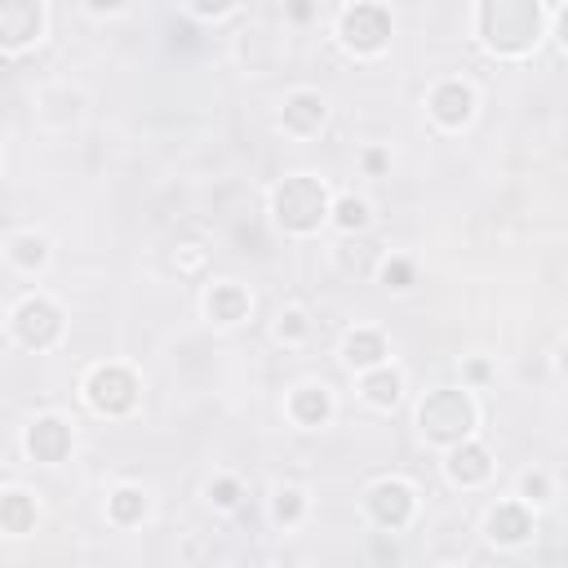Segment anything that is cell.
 <instances>
[{
    "instance_id": "1",
    "label": "cell",
    "mask_w": 568,
    "mask_h": 568,
    "mask_svg": "<svg viewBox=\"0 0 568 568\" xmlns=\"http://www.w3.org/2000/svg\"><path fill=\"white\" fill-rule=\"evenodd\" d=\"M475 36L493 58H528L546 36V4L537 0H479L475 4Z\"/></svg>"
},
{
    "instance_id": "2",
    "label": "cell",
    "mask_w": 568,
    "mask_h": 568,
    "mask_svg": "<svg viewBox=\"0 0 568 568\" xmlns=\"http://www.w3.org/2000/svg\"><path fill=\"white\" fill-rule=\"evenodd\" d=\"M479 430V404L470 395V386H435L417 399V435L435 448H457L466 439H475Z\"/></svg>"
},
{
    "instance_id": "3",
    "label": "cell",
    "mask_w": 568,
    "mask_h": 568,
    "mask_svg": "<svg viewBox=\"0 0 568 568\" xmlns=\"http://www.w3.org/2000/svg\"><path fill=\"white\" fill-rule=\"evenodd\" d=\"M333 217V195L315 173H284L271 186V222L284 235H315Z\"/></svg>"
},
{
    "instance_id": "4",
    "label": "cell",
    "mask_w": 568,
    "mask_h": 568,
    "mask_svg": "<svg viewBox=\"0 0 568 568\" xmlns=\"http://www.w3.org/2000/svg\"><path fill=\"white\" fill-rule=\"evenodd\" d=\"M80 395L84 404L98 413V417H129L142 399V377L120 364V359H106V364H93L80 382Z\"/></svg>"
},
{
    "instance_id": "5",
    "label": "cell",
    "mask_w": 568,
    "mask_h": 568,
    "mask_svg": "<svg viewBox=\"0 0 568 568\" xmlns=\"http://www.w3.org/2000/svg\"><path fill=\"white\" fill-rule=\"evenodd\" d=\"M337 44L355 58H377L386 44H390V31H395V18L386 4H373V0H355V4H342L337 9Z\"/></svg>"
},
{
    "instance_id": "6",
    "label": "cell",
    "mask_w": 568,
    "mask_h": 568,
    "mask_svg": "<svg viewBox=\"0 0 568 568\" xmlns=\"http://www.w3.org/2000/svg\"><path fill=\"white\" fill-rule=\"evenodd\" d=\"M364 515L377 532H404L417 515V488L404 475H382L364 488Z\"/></svg>"
},
{
    "instance_id": "7",
    "label": "cell",
    "mask_w": 568,
    "mask_h": 568,
    "mask_svg": "<svg viewBox=\"0 0 568 568\" xmlns=\"http://www.w3.org/2000/svg\"><path fill=\"white\" fill-rule=\"evenodd\" d=\"M9 333H13V342L27 346V351H49V346H58V337H62V306H58L53 297H44V293H27V297L9 311Z\"/></svg>"
},
{
    "instance_id": "8",
    "label": "cell",
    "mask_w": 568,
    "mask_h": 568,
    "mask_svg": "<svg viewBox=\"0 0 568 568\" xmlns=\"http://www.w3.org/2000/svg\"><path fill=\"white\" fill-rule=\"evenodd\" d=\"M475 106H479V93H475V84L462 80V75H444V80H435L430 93H426V115H430L439 129H448V133L466 129V124L475 120Z\"/></svg>"
},
{
    "instance_id": "9",
    "label": "cell",
    "mask_w": 568,
    "mask_h": 568,
    "mask_svg": "<svg viewBox=\"0 0 568 568\" xmlns=\"http://www.w3.org/2000/svg\"><path fill=\"white\" fill-rule=\"evenodd\" d=\"M49 27V9L40 0H4L0 4V49L4 58H18L22 49L40 44Z\"/></svg>"
},
{
    "instance_id": "10",
    "label": "cell",
    "mask_w": 568,
    "mask_h": 568,
    "mask_svg": "<svg viewBox=\"0 0 568 568\" xmlns=\"http://www.w3.org/2000/svg\"><path fill=\"white\" fill-rule=\"evenodd\" d=\"M22 448H27V457L40 462V466H58V462L71 457V448H75V430H71V422H67L62 413H40V417L27 422V430H22Z\"/></svg>"
},
{
    "instance_id": "11",
    "label": "cell",
    "mask_w": 568,
    "mask_h": 568,
    "mask_svg": "<svg viewBox=\"0 0 568 568\" xmlns=\"http://www.w3.org/2000/svg\"><path fill=\"white\" fill-rule=\"evenodd\" d=\"M537 519H532V506H524L519 497H506V501H493L488 515H484V537L501 550H515L532 537Z\"/></svg>"
},
{
    "instance_id": "12",
    "label": "cell",
    "mask_w": 568,
    "mask_h": 568,
    "mask_svg": "<svg viewBox=\"0 0 568 568\" xmlns=\"http://www.w3.org/2000/svg\"><path fill=\"white\" fill-rule=\"evenodd\" d=\"M328 120V98L320 89H293L280 102V129L288 138H315Z\"/></svg>"
},
{
    "instance_id": "13",
    "label": "cell",
    "mask_w": 568,
    "mask_h": 568,
    "mask_svg": "<svg viewBox=\"0 0 568 568\" xmlns=\"http://www.w3.org/2000/svg\"><path fill=\"white\" fill-rule=\"evenodd\" d=\"M284 413H288V422H293V426H302V430H320V426H328V422H333L337 399H333V390H328L324 382H302V386H293V390H288Z\"/></svg>"
},
{
    "instance_id": "14",
    "label": "cell",
    "mask_w": 568,
    "mask_h": 568,
    "mask_svg": "<svg viewBox=\"0 0 568 568\" xmlns=\"http://www.w3.org/2000/svg\"><path fill=\"white\" fill-rule=\"evenodd\" d=\"M342 364H346L351 373H373V368L390 364V342H386V333L373 328V324L346 328V333H342Z\"/></svg>"
},
{
    "instance_id": "15",
    "label": "cell",
    "mask_w": 568,
    "mask_h": 568,
    "mask_svg": "<svg viewBox=\"0 0 568 568\" xmlns=\"http://www.w3.org/2000/svg\"><path fill=\"white\" fill-rule=\"evenodd\" d=\"M444 475L453 488H484L493 479V453L479 439H466L444 453Z\"/></svg>"
},
{
    "instance_id": "16",
    "label": "cell",
    "mask_w": 568,
    "mask_h": 568,
    "mask_svg": "<svg viewBox=\"0 0 568 568\" xmlns=\"http://www.w3.org/2000/svg\"><path fill=\"white\" fill-rule=\"evenodd\" d=\"M248 311H253V297H248L244 284H235V280H213V284L204 288V315H209V324L235 328L240 320H248Z\"/></svg>"
},
{
    "instance_id": "17",
    "label": "cell",
    "mask_w": 568,
    "mask_h": 568,
    "mask_svg": "<svg viewBox=\"0 0 568 568\" xmlns=\"http://www.w3.org/2000/svg\"><path fill=\"white\" fill-rule=\"evenodd\" d=\"M49 253H53V244H49V235L44 231H36V226H27V231H13L9 240H4V257H9V266L13 271H44L49 266Z\"/></svg>"
},
{
    "instance_id": "18",
    "label": "cell",
    "mask_w": 568,
    "mask_h": 568,
    "mask_svg": "<svg viewBox=\"0 0 568 568\" xmlns=\"http://www.w3.org/2000/svg\"><path fill=\"white\" fill-rule=\"evenodd\" d=\"M359 399L368 404V408H395L399 399H404V368H395V364H382V368H373V373H359Z\"/></svg>"
},
{
    "instance_id": "19",
    "label": "cell",
    "mask_w": 568,
    "mask_h": 568,
    "mask_svg": "<svg viewBox=\"0 0 568 568\" xmlns=\"http://www.w3.org/2000/svg\"><path fill=\"white\" fill-rule=\"evenodd\" d=\"M151 515V493L142 488V484H115L111 493H106V519L115 524V528H133V524H142Z\"/></svg>"
},
{
    "instance_id": "20",
    "label": "cell",
    "mask_w": 568,
    "mask_h": 568,
    "mask_svg": "<svg viewBox=\"0 0 568 568\" xmlns=\"http://www.w3.org/2000/svg\"><path fill=\"white\" fill-rule=\"evenodd\" d=\"M36 515H40L36 493H27V488H4V493H0V528H4L9 537L31 532V528H36Z\"/></svg>"
},
{
    "instance_id": "21",
    "label": "cell",
    "mask_w": 568,
    "mask_h": 568,
    "mask_svg": "<svg viewBox=\"0 0 568 568\" xmlns=\"http://www.w3.org/2000/svg\"><path fill=\"white\" fill-rule=\"evenodd\" d=\"M337 231H346V235H355V231H364L368 222H373V204L364 200V195H355V191H342V195H333V217H328Z\"/></svg>"
},
{
    "instance_id": "22",
    "label": "cell",
    "mask_w": 568,
    "mask_h": 568,
    "mask_svg": "<svg viewBox=\"0 0 568 568\" xmlns=\"http://www.w3.org/2000/svg\"><path fill=\"white\" fill-rule=\"evenodd\" d=\"M306 510H311L306 488H297V484H280V488H275V497H271V519H275L280 528H297V524L306 519Z\"/></svg>"
},
{
    "instance_id": "23",
    "label": "cell",
    "mask_w": 568,
    "mask_h": 568,
    "mask_svg": "<svg viewBox=\"0 0 568 568\" xmlns=\"http://www.w3.org/2000/svg\"><path fill=\"white\" fill-rule=\"evenodd\" d=\"M515 497L524 501V506H546L550 497H555V484H550V475L546 470H524L519 479H515Z\"/></svg>"
},
{
    "instance_id": "24",
    "label": "cell",
    "mask_w": 568,
    "mask_h": 568,
    "mask_svg": "<svg viewBox=\"0 0 568 568\" xmlns=\"http://www.w3.org/2000/svg\"><path fill=\"white\" fill-rule=\"evenodd\" d=\"M306 333H311V315H306L302 306H284V311L275 315V337H280L284 346H302Z\"/></svg>"
},
{
    "instance_id": "25",
    "label": "cell",
    "mask_w": 568,
    "mask_h": 568,
    "mask_svg": "<svg viewBox=\"0 0 568 568\" xmlns=\"http://www.w3.org/2000/svg\"><path fill=\"white\" fill-rule=\"evenodd\" d=\"M204 497H209L217 510H235V506L244 501V484H240V475H213V479L204 484Z\"/></svg>"
},
{
    "instance_id": "26",
    "label": "cell",
    "mask_w": 568,
    "mask_h": 568,
    "mask_svg": "<svg viewBox=\"0 0 568 568\" xmlns=\"http://www.w3.org/2000/svg\"><path fill=\"white\" fill-rule=\"evenodd\" d=\"M377 280L386 284V288H413V280H417V266H413V257H399V253H390V257H382V266H377Z\"/></svg>"
},
{
    "instance_id": "27",
    "label": "cell",
    "mask_w": 568,
    "mask_h": 568,
    "mask_svg": "<svg viewBox=\"0 0 568 568\" xmlns=\"http://www.w3.org/2000/svg\"><path fill=\"white\" fill-rule=\"evenodd\" d=\"M359 164H364V173H368V178H382V173L390 169V151H386V146H364Z\"/></svg>"
},
{
    "instance_id": "28",
    "label": "cell",
    "mask_w": 568,
    "mask_h": 568,
    "mask_svg": "<svg viewBox=\"0 0 568 568\" xmlns=\"http://www.w3.org/2000/svg\"><path fill=\"white\" fill-rule=\"evenodd\" d=\"M240 13L235 4H191V18H231Z\"/></svg>"
},
{
    "instance_id": "29",
    "label": "cell",
    "mask_w": 568,
    "mask_h": 568,
    "mask_svg": "<svg viewBox=\"0 0 568 568\" xmlns=\"http://www.w3.org/2000/svg\"><path fill=\"white\" fill-rule=\"evenodd\" d=\"M555 40H559V49L568 53V4L555 9Z\"/></svg>"
},
{
    "instance_id": "30",
    "label": "cell",
    "mask_w": 568,
    "mask_h": 568,
    "mask_svg": "<svg viewBox=\"0 0 568 568\" xmlns=\"http://www.w3.org/2000/svg\"><path fill=\"white\" fill-rule=\"evenodd\" d=\"M466 377H470V382H488V377H493V368H488L484 359H470V364H466Z\"/></svg>"
},
{
    "instance_id": "31",
    "label": "cell",
    "mask_w": 568,
    "mask_h": 568,
    "mask_svg": "<svg viewBox=\"0 0 568 568\" xmlns=\"http://www.w3.org/2000/svg\"><path fill=\"white\" fill-rule=\"evenodd\" d=\"M288 18L293 22H306V18H315V4H288Z\"/></svg>"
},
{
    "instance_id": "32",
    "label": "cell",
    "mask_w": 568,
    "mask_h": 568,
    "mask_svg": "<svg viewBox=\"0 0 568 568\" xmlns=\"http://www.w3.org/2000/svg\"><path fill=\"white\" fill-rule=\"evenodd\" d=\"M124 4H89V13H120Z\"/></svg>"
},
{
    "instance_id": "33",
    "label": "cell",
    "mask_w": 568,
    "mask_h": 568,
    "mask_svg": "<svg viewBox=\"0 0 568 568\" xmlns=\"http://www.w3.org/2000/svg\"><path fill=\"white\" fill-rule=\"evenodd\" d=\"M559 368H564V377H568V342H564V351H559Z\"/></svg>"
},
{
    "instance_id": "34",
    "label": "cell",
    "mask_w": 568,
    "mask_h": 568,
    "mask_svg": "<svg viewBox=\"0 0 568 568\" xmlns=\"http://www.w3.org/2000/svg\"><path fill=\"white\" fill-rule=\"evenodd\" d=\"M280 568H302V564H280Z\"/></svg>"
}]
</instances>
